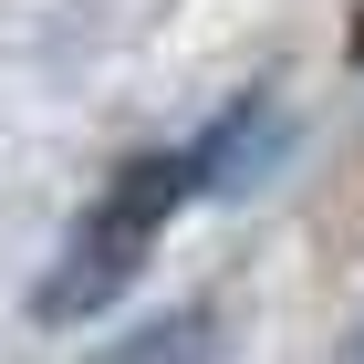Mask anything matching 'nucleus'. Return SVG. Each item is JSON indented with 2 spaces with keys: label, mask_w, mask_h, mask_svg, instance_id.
<instances>
[{
  "label": "nucleus",
  "mask_w": 364,
  "mask_h": 364,
  "mask_svg": "<svg viewBox=\"0 0 364 364\" xmlns=\"http://www.w3.org/2000/svg\"><path fill=\"white\" fill-rule=\"evenodd\" d=\"M281 156H291V94H281V84H250V94H229L198 136L125 156V167L105 177V198L63 229L53 271H42V291H31V323H84V312H105L114 291L156 260V240H167L188 208L250 198Z\"/></svg>",
  "instance_id": "obj_1"
},
{
  "label": "nucleus",
  "mask_w": 364,
  "mask_h": 364,
  "mask_svg": "<svg viewBox=\"0 0 364 364\" xmlns=\"http://www.w3.org/2000/svg\"><path fill=\"white\" fill-rule=\"evenodd\" d=\"M219 343H229L219 312H167V323H136L125 354H136V364H167V354H219Z\"/></svg>",
  "instance_id": "obj_2"
},
{
  "label": "nucleus",
  "mask_w": 364,
  "mask_h": 364,
  "mask_svg": "<svg viewBox=\"0 0 364 364\" xmlns=\"http://www.w3.org/2000/svg\"><path fill=\"white\" fill-rule=\"evenodd\" d=\"M354 354H364V323H354Z\"/></svg>",
  "instance_id": "obj_3"
}]
</instances>
